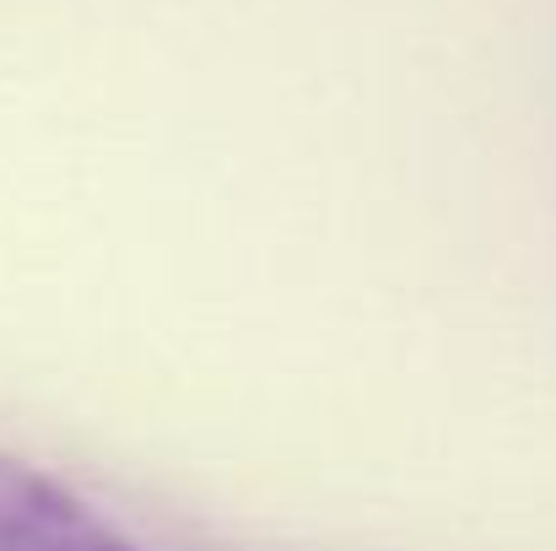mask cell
Masks as SVG:
<instances>
[{"mask_svg": "<svg viewBox=\"0 0 556 551\" xmlns=\"http://www.w3.org/2000/svg\"><path fill=\"white\" fill-rule=\"evenodd\" d=\"M0 551H141L87 498L0 449Z\"/></svg>", "mask_w": 556, "mask_h": 551, "instance_id": "6da1fadb", "label": "cell"}]
</instances>
